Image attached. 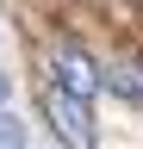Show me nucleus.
<instances>
[{
    "mask_svg": "<svg viewBox=\"0 0 143 149\" xmlns=\"http://www.w3.org/2000/svg\"><path fill=\"white\" fill-rule=\"evenodd\" d=\"M44 118H50V130L68 143V149H100V130H93V112H87L81 100H68V93H56V87H44Z\"/></svg>",
    "mask_w": 143,
    "mask_h": 149,
    "instance_id": "f257e3e1",
    "label": "nucleus"
},
{
    "mask_svg": "<svg viewBox=\"0 0 143 149\" xmlns=\"http://www.w3.org/2000/svg\"><path fill=\"white\" fill-rule=\"evenodd\" d=\"M50 74H56L50 87H56V93H68V100H81V106L100 93V62H93L81 44H56V56H50Z\"/></svg>",
    "mask_w": 143,
    "mask_h": 149,
    "instance_id": "f03ea898",
    "label": "nucleus"
},
{
    "mask_svg": "<svg viewBox=\"0 0 143 149\" xmlns=\"http://www.w3.org/2000/svg\"><path fill=\"white\" fill-rule=\"evenodd\" d=\"M100 87H112L124 106H143V56H124V62L100 68Z\"/></svg>",
    "mask_w": 143,
    "mask_h": 149,
    "instance_id": "7ed1b4c3",
    "label": "nucleus"
},
{
    "mask_svg": "<svg viewBox=\"0 0 143 149\" xmlns=\"http://www.w3.org/2000/svg\"><path fill=\"white\" fill-rule=\"evenodd\" d=\"M0 149H25V124L0 112Z\"/></svg>",
    "mask_w": 143,
    "mask_h": 149,
    "instance_id": "20e7f679",
    "label": "nucleus"
},
{
    "mask_svg": "<svg viewBox=\"0 0 143 149\" xmlns=\"http://www.w3.org/2000/svg\"><path fill=\"white\" fill-rule=\"evenodd\" d=\"M6 100H13V81H6V74H0V112H6Z\"/></svg>",
    "mask_w": 143,
    "mask_h": 149,
    "instance_id": "39448f33",
    "label": "nucleus"
}]
</instances>
